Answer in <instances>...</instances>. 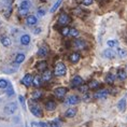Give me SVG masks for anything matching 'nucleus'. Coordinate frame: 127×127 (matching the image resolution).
Returning a JSON list of instances; mask_svg holds the SVG:
<instances>
[{
    "mask_svg": "<svg viewBox=\"0 0 127 127\" xmlns=\"http://www.w3.org/2000/svg\"><path fill=\"white\" fill-rule=\"evenodd\" d=\"M66 71H67V69H66V66L65 64L63 63H58L57 65L55 66V70H54V73L57 77H62V75H65L66 74Z\"/></svg>",
    "mask_w": 127,
    "mask_h": 127,
    "instance_id": "f257e3e1",
    "label": "nucleus"
},
{
    "mask_svg": "<svg viewBox=\"0 0 127 127\" xmlns=\"http://www.w3.org/2000/svg\"><path fill=\"white\" fill-rule=\"evenodd\" d=\"M15 110H16V103H14V102H11V103L7 104V106H5V108H4V112L8 113V114L14 113Z\"/></svg>",
    "mask_w": 127,
    "mask_h": 127,
    "instance_id": "f03ea898",
    "label": "nucleus"
},
{
    "mask_svg": "<svg viewBox=\"0 0 127 127\" xmlns=\"http://www.w3.org/2000/svg\"><path fill=\"white\" fill-rule=\"evenodd\" d=\"M32 75L31 74H26L25 77L23 78V80H22V83H23L24 85H26V86H30L31 84H32Z\"/></svg>",
    "mask_w": 127,
    "mask_h": 127,
    "instance_id": "7ed1b4c3",
    "label": "nucleus"
},
{
    "mask_svg": "<svg viewBox=\"0 0 127 127\" xmlns=\"http://www.w3.org/2000/svg\"><path fill=\"white\" fill-rule=\"evenodd\" d=\"M69 22H70V17H69L67 14H65V13L60 14V16L58 18V23L60 25H66V24H68Z\"/></svg>",
    "mask_w": 127,
    "mask_h": 127,
    "instance_id": "20e7f679",
    "label": "nucleus"
},
{
    "mask_svg": "<svg viewBox=\"0 0 127 127\" xmlns=\"http://www.w3.org/2000/svg\"><path fill=\"white\" fill-rule=\"evenodd\" d=\"M82 83H83V80H82V78L79 77V75H77V77H74L73 79H72V81H71V86H72V87L81 86Z\"/></svg>",
    "mask_w": 127,
    "mask_h": 127,
    "instance_id": "39448f33",
    "label": "nucleus"
},
{
    "mask_svg": "<svg viewBox=\"0 0 127 127\" xmlns=\"http://www.w3.org/2000/svg\"><path fill=\"white\" fill-rule=\"evenodd\" d=\"M66 94H67V88L66 87H58L55 90V95L58 98H63Z\"/></svg>",
    "mask_w": 127,
    "mask_h": 127,
    "instance_id": "423d86ee",
    "label": "nucleus"
},
{
    "mask_svg": "<svg viewBox=\"0 0 127 127\" xmlns=\"http://www.w3.org/2000/svg\"><path fill=\"white\" fill-rule=\"evenodd\" d=\"M79 101H80V98H79L78 96H75V95H72V96L67 98L66 103H68V104H77V103H79Z\"/></svg>",
    "mask_w": 127,
    "mask_h": 127,
    "instance_id": "0eeeda50",
    "label": "nucleus"
},
{
    "mask_svg": "<svg viewBox=\"0 0 127 127\" xmlns=\"http://www.w3.org/2000/svg\"><path fill=\"white\" fill-rule=\"evenodd\" d=\"M108 96V91L106 90H101L99 92H97V93H95L94 97L97 98V99H103V98H107Z\"/></svg>",
    "mask_w": 127,
    "mask_h": 127,
    "instance_id": "6e6552de",
    "label": "nucleus"
},
{
    "mask_svg": "<svg viewBox=\"0 0 127 127\" xmlns=\"http://www.w3.org/2000/svg\"><path fill=\"white\" fill-rule=\"evenodd\" d=\"M31 113L33 114L34 116H38V117H40V116H42V111H41V109L39 107H37V106H33V107H31Z\"/></svg>",
    "mask_w": 127,
    "mask_h": 127,
    "instance_id": "1a4fd4ad",
    "label": "nucleus"
},
{
    "mask_svg": "<svg viewBox=\"0 0 127 127\" xmlns=\"http://www.w3.org/2000/svg\"><path fill=\"white\" fill-rule=\"evenodd\" d=\"M74 45H75V47H78V49H85V47H86V43H85L84 40L77 39L74 41Z\"/></svg>",
    "mask_w": 127,
    "mask_h": 127,
    "instance_id": "9d476101",
    "label": "nucleus"
},
{
    "mask_svg": "<svg viewBox=\"0 0 127 127\" xmlns=\"http://www.w3.org/2000/svg\"><path fill=\"white\" fill-rule=\"evenodd\" d=\"M103 55H104V57H107V58H114L115 57V52L114 51H112V50H106L103 52Z\"/></svg>",
    "mask_w": 127,
    "mask_h": 127,
    "instance_id": "9b49d317",
    "label": "nucleus"
},
{
    "mask_svg": "<svg viewBox=\"0 0 127 127\" xmlns=\"http://www.w3.org/2000/svg\"><path fill=\"white\" fill-rule=\"evenodd\" d=\"M46 67H47L46 62H40V63L37 64V69L39 71H45L46 70Z\"/></svg>",
    "mask_w": 127,
    "mask_h": 127,
    "instance_id": "f8f14e48",
    "label": "nucleus"
},
{
    "mask_svg": "<svg viewBox=\"0 0 127 127\" xmlns=\"http://www.w3.org/2000/svg\"><path fill=\"white\" fill-rule=\"evenodd\" d=\"M51 78H52V72L49 71V70H45V71H43V74H42V80L43 81H50L51 80Z\"/></svg>",
    "mask_w": 127,
    "mask_h": 127,
    "instance_id": "ddd939ff",
    "label": "nucleus"
},
{
    "mask_svg": "<svg viewBox=\"0 0 127 127\" xmlns=\"http://www.w3.org/2000/svg\"><path fill=\"white\" fill-rule=\"evenodd\" d=\"M79 59H80V54L79 53H72L71 55H70V62L71 63H78L79 62Z\"/></svg>",
    "mask_w": 127,
    "mask_h": 127,
    "instance_id": "4468645a",
    "label": "nucleus"
},
{
    "mask_svg": "<svg viewBox=\"0 0 127 127\" xmlns=\"http://www.w3.org/2000/svg\"><path fill=\"white\" fill-rule=\"evenodd\" d=\"M117 77H119L120 80L124 81L127 78V73L125 72V70H123V69H120V70L117 71Z\"/></svg>",
    "mask_w": 127,
    "mask_h": 127,
    "instance_id": "2eb2a0df",
    "label": "nucleus"
},
{
    "mask_svg": "<svg viewBox=\"0 0 127 127\" xmlns=\"http://www.w3.org/2000/svg\"><path fill=\"white\" fill-rule=\"evenodd\" d=\"M45 108L49 111H53V110H55V108H56V103L54 102V101H47L46 104H45Z\"/></svg>",
    "mask_w": 127,
    "mask_h": 127,
    "instance_id": "dca6fc26",
    "label": "nucleus"
},
{
    "mask_svg": "<svg viewBox=\"0 0 127 127\" xmlns=\"http://www.w3.org/2000/svg\"><path fill=\"white\" fill-rule=\"evenodd\" d=\"M114 81H115V75L112 74V73H109L106 77V82L108 84H113Z\"/></svg>",
    "mask_w": 127,
    "mask_h": 127,
    "instance_id": "f3484780",
    "label": "nucleus"
},
{
    "mask_svg": "<svg viewBox=\"0 0 127 127\" xmlns=\"http://www.w3.org/2000/svg\"><path fill=\"white\" fill-rule=\"evenodd\" d=\"M21 42H22V44H24V45H27V44H29V42H30V37L28 36V34H24V36H22Z\"/></svg>",
    "mask_w": 127,
    "mask_h": 127,
    "instance_id": "a211bd4d",
    "label": "nucleus"
},
{
    "mask_svg": "<svg viewBox=\"0 0 127 127\" xmlns=\"http://www.w3.org/2000/svg\"><path fill=\"white\" fill-rule=\"evenodd\" d=\"M75 114H77V110L75 109H68L66 111L65 115H66V117H73Z\"/></svg>",
    "mask_w": 127,
    "mask_h": 127,
    "instance_id": "6ab92c4d",
    "label": "nucleus"
},
{
    "mask_svg": "<svg viewBox=\"0 0 127 127\" xmlns=\"http://www.w3.org/2000/svg\"><path fill=\"white\" fill-rule=\"evenodd\" d=\"M46 54H47V49L45 46H41L39 49V51H38V55L41 56V57L46 56Z\"/></svg>",
    "mask_w": 127,
    "mask_h": 127,
    "instance_id": "aec40b11",
    "label": "nucleus"
},
{
    "mask_svg": "<svg viewBox=\"0 0 127 127\" xmlns=\"http://www.w3.org/2000/svg\"><path fill=\"white\" fill-rule=\"evenodd\" d=\"M37 23V17L33 16V15H29L27 17V24L28 25H34Z\"/></svg>",
    "mask_w": 127,
    "mask_h": 127,
    "instance_id": "412c9836",
    "label": "nucleus"
},
{
    "mask_svg": "<svg viewBox=\"0 0 127 127\" xmlns=\"http://www.w3.org/2000/svg\"><path fill=\"white\" fill-rule=\"evenodd\" d=\"M41 77H39V75H36V77L33 78V80H32V84L34 85L36 87H38V86H40L41 85Z\"/></svg>",
    "mask_w": 127,
    "mask_h": 127,
    "instance_id": "4be33fe9",
    "label": "nucleus"
},
{
    "mask_svg": "<svg viewBox=\"0 0 127 127\" xmlns=\"http://www.w3.org/2000/svg\"><path fill=\"white\" fill-rule=\"evenodd\" d=\"M29 7H30L29 2H28V1H23V2L21 3V8H20V10L28 11V9H29Z\"/></svg>",
    "mask_w": 127,
    "mask_h": 127,
    "instance_id": "5701e85b",
    "label": "nucleus"
},
{
    "mask_svg": "<svg viewBox=\"0 0 127 127\" xmlns=\"http://www.w3.org/2000/svg\"><path fill=\"white\" fill-rule=\"evenodd\" d=\"M117 106H119V109H120L121 111H123L124 109H125V107H126V100H125V99H121Z\"/></svg>",
    "mask_w": 127,
    "mask_h": 127,
    "instance_id": "b1692460",
    "label": "nucleus"
},
{
    "mask_svg": "<svg viewBox=\"0 0 127 127\" xmlns=\"http://www.w3.org/2000/svg\"><path fill=\"white\" fill-rule=\"evenodd\" d=\"M1 42H2V44H3L4 46H9V45L11 44V40L9 39L8 37H3V38L1 39Z\"/></svg>",
    "mask_w": 127,
    "mask_h": 127,
    "instance_id": "393cba45",
    "label": "nucleus"
},
{
    "mask_svg": "<svg viewBox=\"0 0 127 127\" xmlns=\"http://www.w3.org/2000/svg\"><path fill=\"white\" fill-rule=\"evenodd\" d=\"M62 2H63V0H57V2H56V3L54 4V5H53L52 9H51V12H52V13H53V12H55V11L57 10V9H58L59 5L62 4Z\"/></svg>",
    "mask_w": 127,
    "mask_h": 127,
    "instance_id": "a878e982",
    "label": "nucleus"
},
{
    "mask_svg": "<svg viewBox=\"0 0 127 127\" xmlns=\"http://www.w3.org/2000/svg\"><path fill=\"white\" fill-rule=\"evenodd\" d=\"M24 59H25L24 54H18V55L16 56V58H15V62H16L17 64H21V63L24 62Z\"/></svg>",
    "mask_w": 127,
    "mask_h": 127,
    "instance_id": "bb28decb",
    "label": "nucleus"
},
{
    "mask_svg": "<svg viewBox=\"0 0 127 127\" xmlns=\"http://www.w3.org/2000/svg\"><path fill=\"white\" fill-rule=\"evenodd\" d=\"M69 33H70L72 37H78L79 36V31L75 29V28H70V30H69Z\"/></svg>",
    "mask_w": 127,
    "mask_h": 127,
    "instance_id": "cd10ccee",
    "label": "nucleus"
},
{
    "mask_svg": "<svg viewBox=\"0 0 127 127\" xmlns=\"http://www.w3.org/2000/svg\"><path fill=\"white\" fill-rule=\"evenodd\" d=\"M99 86V83H98L97 81H93V82H91L90 83V85H88V88H96V87H98Z\"/></svg>",
    "mask_w": 127,
    "mask_h": 127,
    "instance_id": "c85d7f7f",
    "label": "nucleus"
},
{
    "mask_svg": "<svg viewBox=\"0 0 127 127\" xmlns=\"http://www.w3.org/2000/svg\"><path fill=\"white\" fill-rule=\"evenodd\" d=\"M119 55L122 57V58H124V57L127 56V51L123 50V49H119Z\"/></svg>",
    "mask_w": 127,
    "mask_h": 127,
    "instance_id": "c756f323",
    "label": "nucleus"
},
{
    "mask_svg": "<svg viewBox=\"0 0 127 127\" xmlns=\"http://www.w3.org/2000/svg\"><path fill=\"white\" fill-rule=\"evenodd\" d=\"M51 127H60V122L58 120H55V121H53L52 123H51Z\"/></svg>",
    "mask_w": 127,
    "mask_h": 127,
    "instance_id": "7c9ffc66",
    "label": "nucleus"
},
{
    "mask_svg": "<svg viewBox=\"0 0 127 127\" xmlns=\"http://www.w3.org/2000/svg\"><path fill=\"white\" fill-rule=\"evenodd\" d=\"M69 30H70V28L64 27L62 29V34H63V36H68V34H69Z\"/></svg>",
    "mask_w": 127,
    "mask_h": 127,
    "instance_id": "2f4dec72",
    "label": "nucleus"
},
{
    "mask_svg": "<svg viewBox=\"0 0 127 127\" xmlns=\"http://www.w3.org/2000/svg\"><path fill=\"white\" fill-rule=\"evenodd\" d=\"M41 92H39V91H37V92H34L33 93V95H32V98L33 99H39V98L41 97Z\"/></svg>",
    "mask_w": 127,
    "mask_h": 127,
    "instance_id": "473e14b6",
    "label": "nucleus"
},
{
    "mask_svg": "<svg viewBox=\"0 0 127 127\" xmlns=\"http://www.w3.org/2000/svg\"><path fill=\"white\" fill-rule=\"evenodd\" d=\"M8 86V82L5 80H0V88H5Z\"/></svg>",
    "mask_w": 127,
    "mask_h": 127,
    "instance_id": "72a5a7b5",
    "label": "nucleus"
},
{
    "mask_svg": "<svg viewBox=\"0 0 127 127\" xmlns=\"http://www.w3.org/2000/svg\"><path fill=\"white\" fill-rule=\"evenodd\" d=\"M80 91L82 92V93H86V92L88 91V85H81Z\"/></svg>",
    "mask_w": 127,
    "mask_h": 127,
    "instance_id": "f704fd0d",
    "label": "nucleus"
},
{
    "mask_svg": "<svg viewBox=\"0 0 127 127\" xmlns=\"http://www.w3.org/2000/svg\"><path fill=\"white\" fill-rule=\"evenodd\" d=\"M116 44H117V42H116V41H108V45H109L110 47H113V46H115L116 45Z\"/></svg>",
    "mask_w": 127,
    "mask_h": 127,
    "instance_id": "c9c22d12",
    "label": "nucleus"
},
{
    "mask_svg": "<svg viewBox=\"0 0 127 127\" xmlns=\"http://www.w3.org/2000/svg\"><path fill=\"white\" fill-rule=\"evenodd\" d=\"M84 5H91L93 3V0H83V2H82Z\"/></svg>",
    "mask_w": 127,
    "mask_h": 127,
    "instance_id": "e433bc0d",
    "label": "nucleus"
},
{
    "mask_svg": "<svg viewBox=\"0 0 127 127\" xmlns=\"http://www.w3.org/2000/svg\"><path fill=\"white\" fill-rule=\"evenodd\" d=\"M39 125L41 126V127H51L49 124L47 123H44V122H41V123H39Z\"/></svg>",
    "mask_w": 127,
    "mask_h": 127,
    "instance_id": "4c0bfd02",
    "label": "nucleus"
},
{
    "mask_svg": "<svg viewBox=\"0 0 127 127\" xmlns=\"http://www.w3.org/2000/svg\"><path fill=\"white\" fill-rule=\"evenodd\" d=\"M7 94H8V95H10V96H11V95H13V94H14V92H13V90H12V88H10V90H8Z\"/></svg>",
    "mask_w": 127,
    "mask_h": 127,
    "instance_id": "58836bf2",
    "label": "nucleus"
},
{
    "mask_svg": "<svg viewBox=\"0 0 127 127\" xmlns=\"http://www.w3.org/2000/svg\"><path fill=\"white\" fill-rule=\"evenodd\" d=\"M20 101L24 104V97H23V96H20Z\"/></svg>",
    "mask_w": 127,
    "mask_h": 127,
    "instance_id": "ea45409f",
    "label": "nucleus"
},
{
    "mask_svg": "<svg viewBox=\"0 0 127 127\" xmlns=\"http://www.w3.org/2000/svg\"><path fill=\"white\" fill-rule=\"evenodd\" d=\"M90 98H91V96H90V95H86V96L84 97V100H86V101H87L88 99H90Z\"/></svg>",
    "mask_w": 127,
    "mask_h": 127,
    "instance_id": "a19ab883",
    "label": "nucleus"
},
{
    "mask_svg": "<svg viewBox=\"0 0 127 127\" xmlns=\"http://www.w3.org/2000/svg\"><path fill=\"white\" fill-rule=\"evenodd\" d=\"M39 15H44V11L39 10Z\"/></svg>",
    "mask_w": 127,
    "mask_h": 127,
    "instance_id": "79ce46f5",
    "label": "nucleus"
}]
</instances>
